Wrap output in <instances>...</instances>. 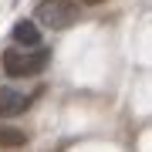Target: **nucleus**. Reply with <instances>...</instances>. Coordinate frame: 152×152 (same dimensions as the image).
Segmentation results:
<instances>
[{"instance_id": "obj_6", "label": "nucleus", "mask_w": 152, "mask_h": 152, "mask_svg": "<svg viewBox=\"0 0 152 152\" xmlns=\"http://www.w3.org/2000/svg\"><path fill=\"white\" fill-rule=\"evenodd\" d=\"M81 4H102V0H81Z\"/></svg>"}, {"instance_id": "obj_4", "label": "nucleus", "mask_w": 152, "mask_h": 152, "mask_svg": "<svg viewBox=\"0 0 152 152\" xmlns=\"http://www.w3.org/2000/svg\"><path fill=\"white\" fill-rule=\"evenodd\" d=\"M14 41L20 44V48H37V44H41V31H37V24L20 20V24L14 27Z\"/></svg>"}, {"instance_id": "obj_2", "label": "nucleus", "mask_w": 152, "mask_h": 152, "mask_svg": "<svg viewBox=\"0 0 152 152\" xmlns=\"http://www.w3.org/2000/svg\"><path fill=\"white\" fill-rule=\"evenodd\" d=\"M34 17H37V24H44V27H51V31H64L71 24H78L81 14H78V7L68 4V0H41Z\"/></svg>"}, {"instance_id": "obj_3", "label": "nucleus", "mask_w": 152, "mask_h": 152, "mask_svg": "<svg viewBox=\"0 0 152 152\" xmlns=\"http://www.w3.org/2000/svg\"><path fill=\"white\" fill-rule=\"evenodd\" d=\"M31 105V98L24 91H17V88H0V118H17V115H24Z\"/></svg>"}, {"instance_id": "obj_5", "label": "nucleus", "mask_w": 152, "mask_h": 152, "mask_svg": "<svg viewBox=\"0 0 152 152\" xmlns=\"http://www.w3.org/2000/svg\"><path fill=\"white\" fill-rule=\"evenodd\" d=\"M24 142H27L24 132L10 129V125H0V145H24Z\"/></svg>"}, {"instance_id": "obj_1", "label": "nucleus", "mask_w": 152, "mask_h": 152, "mask_svg": "<svg viewBox=\"0 0 152 152\" xmlns=\"http://www.w3.org/2000/svg\"><path fill=\"white\" fill-rule=\"evenodd\" d=\"M51 64V51L48 48H10L4 51V71L14 78H31L41 75Z\"/></svg>"}]
</instances>
